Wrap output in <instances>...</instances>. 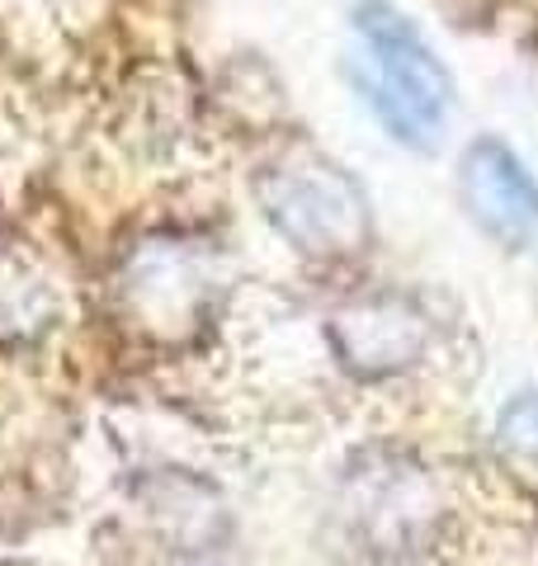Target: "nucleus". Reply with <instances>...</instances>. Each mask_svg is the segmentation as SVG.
Segmentation results:
<instances>
[{
    "label": "nucleus",
    "mask_w": 538,
    "mask_h": 566,
    "mask_svg": "<svg viewBox=\"0 0 538 566\" xmlns=\"http://www.w3.org/2000/svg\"><path fill=\"white\" fill-rule=\"evenodd\" d=\"M359 39V91L379 123L411 151H430L454 109V81L430 52L421 29L383 0H364L354 10Z\"/></svg>",
    "instance_id": "f257e3e1"
},
{
    "label": "nucleus",
    "mask_w": 538,
    "mask_h": 566,
    "mask_svg": "<svg viewBox=\"0 0 538 566\" xmlns=\"http://www.w3.org/2000/svg\"><path fill=\"white\" fill-rule=\"evenodd\" d=\"M260 203L283 241L308 255H350L369 241V203L340 166L293 156L260 175Z\"/></svg>",
    "instance_id": "f03ea898"
},
{
    "label": "nucleus",
    "mask_w": 538,
    "mask_h": 566,
    "mask_svg": "<svg viewBox=\"0 0 538 566\" xmlns=\"http://www.w3.org/2000/svg\"><path fill=\"white\" fill-rule=\"evenodd\" d=\"M458 193L482 237L506 251L538 245V180L500 137H482L463 151Z\"/></svg>",
    "instance_id": "7ed1b4c3"
},
{
    "label": "nucleus",
    "mask_w": 538,
    "mask_h": 566,
    "mask_svg": "<svg viewBox=\"0 0 538 566\" xmlns=\"http://www.w3.org/2000/svg\"><path fill=\"white\" fill-rule=\"evenodd\" d=\"M331 340L340 349V364L354 368L359 378H392L425 359L435 331L406 297L379 293L340 312L331 322Z\"/></svg>",
    "instance_id": "20e7f679"
},
{
    "label": "nucleus",
    "mask_w": 538,
    "mask_h": 566,
    "mask_svg": "<svg viewBox=\"0 0 538 566\" xmlns=\"http://www.w3.org/2000/svg\"><path fill=\"white\" fill-rule=\"evenodd\" d=\"M496 434L506 449L538 458V392H519L515 401H506V411L496 420Z\"/></svg>",
    "instance_id": "39448f33"
}]
</instances>
